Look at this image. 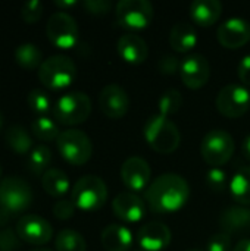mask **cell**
I'll return each instance as SVG.
<instances>
[{"instance_id":"obj_1","label":"cell","mask_w":250,"mask_h":251,"mask_svg":"<svg viewBox=\"0 0 250 251\" xmlns=\"http://www.w3.org/2000/svg\"><path fill=\"white\" fill-rule=\"evenodd\" d=\"M190 197L189 182L178 174H162L146 190L144 201L155 213H174L184 207Z\"/></svg>"},{"instance_id":"obj_2","label":"cell","mask_w":250,"mask_h":251,"mask_svg":"<svg viewBox=\"0 0 250 251\" xmlns=\"http://www.w3.org/2000/svg\"><path fill=\"white\" fill-rule=\"evenodd\" d=\"M143 137L159 154H171L174 153L181 143V132L178 126L164 115H152L147 118L143 126Z\"/></svg>"},{"instance_id":"obj_3","label":"cell","mask_w":250,"mask_h":251,"mask_svg":"<svg viewBox=\"0 0 250 251\" xmlns=\"http://www.w3.org/2000/svg\"><path fill=\"white\" fill-rule=\"evenodd\" d=\"M52 113L57 124L68 126L80 125L91 113V100L83 91H69L55 101Z\"/></svg>"},{"instance_id":"obj_4","label":"cell","mask_w":250,"mask_h":251,"mask_svg":"<svg viewBox=\"0 0 250 251\" xmlns=\"http://www.w3.org/2000/svg\"><path fill=\"white\" fill-rule=\"evenodd\" d=\"M71 200L83 212H97L108 200V187L100 176L85 175L74 184Z\"/></svg>"},{"instance_id":"obj_5","label":"cell","mask_w":250,"mask_h":251,"mask_svg":"<svg viewBox=\"0 0 250 251\" xmlns=\"http://www.w3.org/2000/svg\"><path fill=\"white\" fill-rule=\"evenodd\" d=\"M77 76V66L65 54H53L43 60L38 68V79L49 90H63L69 87Z\"/></svg>"},{"instance_id":"obj_6","label":"cell","mask_w":250,"mask_h":251,"mask_svg":"<svg viewBox=\"0 0 250 251\" xmlns=\"http://www.w3.org/2000/svg\"><path fill=\"white\" fill-rule=\"evenodd\" d=\"M57 151L72 166L85 165L93 154V143L81 129H65L56 140Z\"/></svg>"},{"instance_id":"obj_7","label":"cell","mask_w":250,"mask_h":251,"mask_svg":"<svg viewBox=\"0 0 250 251\" xmlns=\"http://www.w3.org/2000/svg\"><path fill=\"white\" fill-rule=\"evenodd\" d=\"M236 143L230 132L225 129H211L205 134L200 143L202 159L211 168H221L234 154Z\"/></svg>"},{"instance_id":"obj_8","label":"cell","mask_w":250,"mask_h":251,"mask_svg":"<svg viewBox=\"0 0 250 251\" xmlns=\"http://www.w3.org/2000/svg\"><path fill=\"white\" fill-rule=\"evenodd\" d=\"M32 190L19 176H7L0 181V210L9 215L25 212L32 204Z\"/></svg>"},{"instance_id":"obj_9","label":"cell","mask_w":250,"mask_h":251,"mask_svg":"<svg viewBox=\"0 0 250 251\" xmlns=\"http://www.w3.org/2000/svg\"><path fill=\"white\" fill-rule=\"evenodd\" d=\"M46 34L49 41L62 50L72 49L78 43L80 29L77 21L66 12H55L49 16L46 24Z\"/></svg>"},{"instance_id":"obj_10","label":"cell","mask_w":250,"mask_h":251,"mask_svg":"<svg viewBox=\"0 0 250 251\" xmlns=\"http://www.w3.org/2000/svg\"><path fill=\"white\" fill-rule=\"evenodd\" d=\"M153 6L147 0H121L115 6L118 24L131 31L144 29L153 19Z\"/></svg>"},{"instance_id":"obj_11","label":"cell","mask_w":250,"mask_h":251,"mask_svg":"<svg viewBox=\"0 0 250 251\" xmlns=\"http://www.w3.org/2000/svg\"><path fill=\"white\" fill-rule=\"evenodd\" d=\"M217 109L228 119H239L250 109V91L243 84L224 85L215 99Z\"/></svg>"},{"instance_id":"obj_12","label":"cell","mask_w":250,"mask_h":251,"mask_svg":"<svg viewBox=\"0 0 250 251\" xmlns=\"http://www.w3.org/2000/svg\"><path fill=\"white\" fill-rule=\"evenodd\" d=\"M15 231L27 244L44 246L53 238V228L44 218L38 215H24L16 222Z\"/></svg>"},{"instance_id":"obj_13","label":"cell","mask_w":250,"mask_h":251,"mask_svg":"<svg viewBox=\"0 0 250 251\" xmlns=\"http://www.w3.org/2000/svg\"><path fill=\"white\" fill-rule=\"evenodd\" d=\"M180 78L190 90H200L205 87L211 76V65L203 54L192 53L181 59Z\"/></svg>"},{"instance_id":"obj_14","label":"cell","mask_w":250,"mask_h":251,"mask_svg":"<svg viewBox=\"0 0 250 251\" xmlns=\"http://www.w3.org/2000/svg\"><path fill=\"white\" fill-rule=\"evenodd\" d=\"M130 96L119 84H108L99 93V107L111 119L124 118L130 110Z\"/></svg>"},{"instance_id":"obj_15","label":"cell","mask_w":250,"mask_h":251,"mask_svg":"<svg viewBox=\"0 0 250 251\" xmlns=\"http://www.w3.org/2000/svg\"><path fill=\"white\" fill-rule=\"evenodd\" d=\"M152 169L143 157L131 156L121 166V179L131 193H140L150 185Z\"/></svg>"},{"instance_id":"obj_16","label":"cell","mask_w":250,"mask_h":251,"mask_svg":"<svg viewBox=\"0 0 250 251\" xmlns=\"http://www.w3.org/2000/svg\"><path fill=\"white\" fill-rule=\"evenodd\" d=\"M220 44L225 49L236 50L243 47L250 40V24L243 18H228L222 22L217 31Z\"/></svg>"},{"instance_id":"obj_17","label":"cell","mask_w":250,"mask_h":251,"mask_svg":"<svg viewBox=\"0 0 250 251\" xmlns=\"http://www.w3.org/2000/svg\"><path fill=\"white\" fill-rule=\"evenodd\" d=\"M113 215L125 224H137L146 216V201L136 193H119L112 200Z\"/></svg>"},{"instance_id":"obj_18","label":"cell","mask_w":250,"mask_h":251,"mask_svg":"<svg viewBox=\"0 0 250 251\" xmlns=\"http://www.w3.org/2000/svg\"><path fill=\"white\" fill-rule=\"evenodd\" d=\"M171 229L162 222H149L137 232V243L144 251H162L171 244Z\"/></svg>"},{"instance_id":"obj_19","label":"cell","mask_w":250,"mask_h":251,"mask_svg":"<svg viewBox=\"0 0 250 251\" xmlns=\"http://www.w3.org/2000/svg\"><path fill=\"white\" fill-rule=\"evenodd\" d=\"M118 54L131 65L143 63L149 56V46L143 37L134 32H127L119 37L116 43Z\"/></svg>"},{"instance_id":"obj_20","label":"cell","mask_w":250,"mask_h":251,"mask_svg":"<svg viewBox=\"0 0 250 251\" xmlns=\"http://www.w3.org/2000/svg\"><path fill=\"white\" fill-rule=\"evenodd\" d=\"M100 241L106 251H131L133 232L122 224H111L103 228Z\"/></svg>"},{"instance_id":"obj_21","label":"cell","mask_w":250,"mask_h":251,"mask_svg":"<svg viewBox=\"0 0 250 251\" xmlns=\"http://www.w3.org/2000/svg\"><path fill=\"white\" fill-rule=\"evenodd\" d=\"M220 228L228 235L250 229V207L231 206L222 210L220 215Z\"/></svg>"},{"instance_id":"obj_22","label":"cell","mask_w":250,"mask_h":251,"mask_svg":"<svg viewBox=\"0 0 250 251\" xmlns=\"http://www.w3.org/2000/svg\"><path fill=\"white\" fill-rule=\"evenodd\" d=\"M222 15V4L218 0H194L190 4L192 21L200 26H212Z\"/></svg>"},{"instance_id":"obj_23","label":"cell","mask_w":250,"mask_h":251,"mask_svg":"<svg viewBox=\"0 0 250 251\" xmlns=\"http://www.w3.org/2000/svg\"><path fill=\"white\" fill-rule=\"evenodd\" d=\"M169 44L178 53H187L197 44V32L187 21L177 22L169 32Z\"/></svg>"},{"instance_id":"obj_24","label":"cell","mask_w":250,"mask_h":251,"mask_svg":"<svg viewBox=\"0 0 250 251\" xmlns=\"http://www.w3.org/2000/svg\"><path fill=\"white\" fill-rule=\"evenodd\" d=\"M230 194L237 201V204L250 206V166L239 168L230 179Z\"/></svg>"},{"instance_id":"obj_25","label":"cell","mask_w":250,"mask_h":251,"mask_svg":"<svg viewBox=\"0 0 250 251\" xmlns=\"http://www.w3.org/2000/svg\"><path fill=\"white\" fill-rule=\"evenodd\" d=\"M41 187H43V190L49 196L60 199V197H63L69 191L71 184H69L68 175L63 171L52 168V169H47L43 174V176H41Z\"/></svg>"},{"instance_id":"obj_26","label":"cell","mask_w":250,"mask_h":251,"mask_svg":"<svg viewBox=\"0 0 250 251\" xmlns=\"http://www.w3.org/2000/svg\"><path fill=\"white\" fill-rule=\"evenodd\" d=\"M4 141L7 147L18 156L29 154L32 147V138L29 132L22 125H12L4 134Z\"/></svg>"},{"instance_id":"obj_27","label":"cell","mask_w":250,"mask_h":251,"mask_svg":"<svg viewBox=\"0 0 250 251\" xmlns=\"http://www.w3.org/2000/svg\"><path fill=\"white\" fill-rule=\"evenodd\" d=\"M15 62L25 71H34L43 63V51L32 43H24L15 49Z\"/></svg>"},{"instance_id":"obj_28","label":"cell","mask_w":250,"mask_h":251,"mask_svg":"<svg viewBox=\"0 0 250 251\" xmlns=\"http://www.w3.org/2000/svg\"><path fill=\"white\" fill-rule=\"evenodd\" d=\"M31 132L37 140L44 143L56 141L60 135L57 124L49 116H35L31 121Z\"/></svg>"},{"instance_id":"obj_29","label":"cell","mask_w":250,"mask_h":251,"mask_svg":"<svg viewBox=\"0 0 250 251\" xmlns=\"http://www.w3.org/2000/svg\"><path fill=\"white\" fill-rule=\"evenodd\" d=\"M56 251H87L84 237L74 229H62L55 237Z\"/></svg>"},{"instance_id":"obj_30","label":"cell","mask_w":250,"mask_h":251,"mask_svg":"<svg viewBox=\"0 0 250 251\" xmlns=\"http://www.w3.org/2000/svg\"><path fill=\"white\" fill-rule=\"evenodd\" d=\"M181 106H183V94L177 88H168L167 91H164V94L159 97L158 101L159 115H164L167 118L177 113L181 109Z\"/></svg>"},{"instance_id":"obj_31","label":"cell","mask_w":250,"mask_h":251,"mask_svg":"<svg viewBox=\"0 0 250 251\" xmlns=\"http://www.w3.org/2000/svg\"><path fill=\"white\" fill-rule=\"evenodd\" d=\"M27 103L37 116H47L49 112H53V106H55L52 103L50 96L40 88H34L28 93Z\"/></svg>"},{"instance_id":"obj_32","label":"cell","mask_w":250,"mask_h":251,"mask_svg":"<svg viewBox=\"0 0 250 251\" xmlns=\"http://www.w3.org/2000/svg\"><path fill=\"white\" fill-rule=\"evenodd\" d=\"M52 162V151L47 146L38 144L28 154V166L34 174H41Z\"/></svg>"},{"instance_id":"obj_33","label":"cell","mask_w":250,"mask_h":251,"mask_svg":"<svg viewBox=\"0 0 250 251\" xmlns=\"http://www.w3.org/2000/svg\"><path fill=\"white\" fill-rule=\"evenodd\" d=\"M206 184L215 193H224L228 187V175L221 168H211L206 174Z\"/></svg>"},{"instance_id":"obj_34","label":"cell","mask_w":250,"mask_h":251,"mask_svg":"<svg viewBox=\"0 0 250 251\" xmlns=\"http://www.w3.org/2000/svg\"><path fill=\"white\" fill-rule=\"evenodd\" d=\"M43 9L44 6L40 0H29L21 7V18L27 24H34L41 18Z\"/></svg>"},{"instance_id":"obj_35","label":"cell","mask_w":250,"mask_h":251,"mask_svg":"<svg viewBox=\"0 0 250 251\" xmlns=\"http://www.w3.org/2000/svg\"><path fill=\"white\" fill-rule=\"evenodd\" d=\"M181 60L174 54H164L158 62V69L162 75H175L180 72Z\"/></svg>"},{"instance_id":"obj_36","label":"cell","mask_w":250,"mask_h":251,"mask_svg":"<svg viewBox=\"0 0 250 251\" xmlns=\"http://www.w3.org/2000/svg\"><path fill=\"white\" fill-rule=\"evenodd\" d=\"M75 204L72 203V200H65L60 199L55 203L53 206V216L57 218L59 221H68L74 216L75 213Z\"/></svg>"},{"instance_id":"obj_37","label":"cell","mask_w":250,"mask_h":251,"mask_svg":"<svg viewBox=\"0 0 250 251\" xmlns=\"http://www.w3.org/2000/svg\"><path fill=\"white\" fill-rule=\"evenodd\" d=\"M206 251H233L231 250V235L225 232H218L208 241Z\"/></svg>"},{"instance_id":"obj_38","label":"cell","mask_w":250,"mask_h":251,"mask_svg":"<svg viewBox=\"0 0 250 251\" xmlns=\"http://www.w3.org/2000/svg\"><path fill=\"white\" fill-rule=\"evenodd\" d=\"M19 247V237L16 231L4 228L0 231V251H16Z\"/></svg>"},{"instance_id":"obj_39","label":"cell","mask_w":250,"mask_h":251,"mask_svg":"<svg viewBox=\"0 0 250 251\" xmlns=\"http://www.w3.org/2000/svg\"><path fill=\"white\" fill-rule=\"evenodd\" d=\"M83 6L90 15H97V16L106 15L112 9V3L109 0H85Z\"/></svg>"},{"instance_id":"obj_40","label":"cell","mask_w":250,"mask_h":251,"mask_svg":"<svg viewBox=\"0 0 250 251\" xmlns=\"http://www.w3.org/2000/svg\"><path fill=\"white\" fill-rule=\"evenodd\" d=\"M237 75L240 79V84L250 87V54H246L240 59L237 65Z\"/></svg>"},{"instance_id":"obj_41","label":"cell","mask_w":250,"mask_h":251,"mask_svg":"<svg viewBox=\"0 0 250 251\" xmlns=\"http://www.w3.org/2000/svg\"><path fill=\"white\" fill-rule=\"evenodd\" d=\"M233 251H250V238H245V240H240L236 247L233 249Z\"/></svg>"},{"instance_id":"obj_42","label":"cell","mask_w":250,"mask_h":251,"mask_svg":"<svg viewBox=\"0 0 250 251\" xmlns=\"http://www.w3.org/2000/svg\"><path fill=\"white\" fill-rule=\"evenodd\" d=\"M242 151H243L245 157L250 160V134H248V135L245 137V140H243V143H242Z\"/></svg>"},{"instance_id":"obj_43","label":"cell","mask_w":250,"mask_h":251,"mask_svg":"<svg viewBox=\"0 0 250 251\" xmlns=\"http://www.w3.org/2000/svg\"><path fill=\"white\" fill-rule=\"evenodd\" d=\"M75 4H77L75 0H56L55 1V6H57L60 9H68V7H72Z\"/></svg>"},{"instance_id":"obj_44","label":"cell","mask_w":250,"mask_h":251,"mask_svg":"<svg viewBox=\"0 0 250 251\" xmlns=\"http://www.w3.org/2000/svg\"><path fill=\"white\" fill-rule=\"evenodd\" d=\"M31 251H53V250H49V249H44V247H37V249H34V250Z\"/></svg>"},{"instance_id":"obj_45","label":"cell","mask_w":250,"mask_h":251,"mask_svg":"<svg viewBox=\"0 0 250 251\" xmlns=\"http://www.w3.org/2000/svg\"><path fill=\"white\" fill-rule=\"evenodd\" d=\"M3 121H4V118H3V113L0 112V129H1V126H3Z\"/></svg>"},{"instance_id":"obj_46","label":"cell","mask_w":250,"mask_h":251,"mask_svg":"<svg viewBox=\"0 0 250 251\" xmlns=\"http://www.w3.org/2000/svg\"><path fill=\"white\" fill-rule=\"evenodd\" d=\"M187 251H203L202 249H190V250H187Z\"/></svg>"},{"instance_id":"obj_47","label":"cell","mask_w":250,"mask_h":251,"mask_svg":"<svg viewBox=\"0 0 250 251\" xmlns=\"http://www.w3.org/2000/svg\"><path fill=\"white\" fill-rule=\"evenodd\" d=\"M131 251H144V250H141V249H134V250H131Z\"/></svg>"},{"instance_id":"obj_48","label":"cell","mask_w":250,"mask_h":251,"mask_svg":"<svg viewBox=\"0 0 250 251\" xmlns=\"http://www.w3.org/2000/svg\"><path fill=\"white\" fill-rule=\"evenodd\" d=\"M0 181H1V165H0Z\"/></svg>"}]
</instances>
